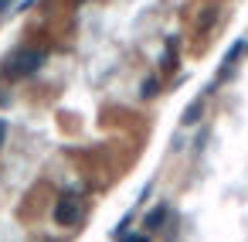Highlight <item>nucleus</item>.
Returning <instances> with one entry per match:
<instances>
[{
  "label": "nucleus",
  "instance_id": "1",
  "mask_svg": "<svg viewBox=\"0 0 248 242\" xmlns=\"http://www.w3.org/2000/svg\"><path fill=\"white\" fill-rule=\"evenodd\" d=\"M45 65V52L38 48H28V52H14L7 62H4V75L11 79H21V75H34L38 69Z\"/></svg>",
  "mask_w": 248,
  "mask_h": 242
},
{
  "label": "nucleus",
  "instance_id": "2",
  "mask_svg": "<svg viewBox=\"0 0 248 242\" xmlns=\"http://www.w3.org/2000/svg\"><path fill=\"white\" fill-rule=\"evenodd\" d=\"M55 222H58V225H75V222H78L75 188H65V191H62V198L55 201Z\"/></svg>",
  "mask_w": 248,
  "mask_h": 242
},
{
  "label": "nucleus",
  "instance_id": "3",
  "mask_svg": "<svg viewBox=\"0 0 248 242\" xmlns=\"http://www.w3.org/2000/svg\"><path fill=\"white\" fill-rule=\"evenodd\" d=\"M167 215H170V208H167V205H153V208L146 211L143 225H146V228H160V225L167 222Z\"/></svg>",
  "mask_w": 248,
  "mask_h": 242
},
{
  "label": "nucleus",
  "instance_id": "4",
  "mask_svg": "<svg viewBox=\"0 0 248 242\" xmlns=\"http://www.w3.org/2000/svg\"><path fill=\"white\" fill-rule=\"evenodd\" d=\"M245 52H248V41H234V45L228 48V55H224V62H221V69H231V65H234V62H238V58L245 55Z\"/></svg>",
  "mask_w": 248,
  "mask_h": 242
},
{
  "label": "nucleus",
  "instance_id": "5",
  "mask_svg": "<svg viewBox=\"0 0 248 242\" xmlns=\"http://www.w3.org/2000/svg\"><path fill=\"white\" fill-rule=\"evenodd\" d=\"M201 113H204V106H201V103H190V106L184 109V116H180V126H194V123L201 120Z\"/></svg>",
  "mask_w": 248,
  "mask_h": 242
},
{
  "label": "nucleus",
  "instance_id": "6",
  "mask_svg": "<svg viewBox=\"0 0 248 242\" xmlns=\"http://www.w3.org/2000/svg\"><path fill=\"white\" fill-rule=\"evenodd\" d=\"M133 218H136V211H133V208H129V211H126V215H123V218H119V225H116V228H112V235H116V239H123V235H126V228H129V225H133Z\"/></svg>",
  "mask_w": 248,
  "mask_h": 242
},
{
  "label": "nucleus",
  "instance_id": "7",
  "mask_svg": "<svg viewBox=\"0 0 248 242\" xmlns=\"http://www.w3.org/2000/svg\"><path fill=\"white\" fill-rule=\"evenodd\" d=\"M119 242H150V235H146V232H129V235H123Z\"/></svg>",
  "mask_w": 248,
  "mask_h": 242
},
{
  "label": "nucleus",
  "instance_id": "8",
  "mask_svg": "<svg viewBox=\"0 0 248 242\" xmlns=\"http://www.w3.org/2000/svg\"><path fill=\"white\" fill-rule=\"evenodd\" d=\"M31 4H34V0H21V4H17V11L24 14V11H31Z\"/></svg>",
  "mask_w": 248,
  "mask_h": 242
},
{
  "label": "nucleus",
  "instance_id": "9",
  "mask_svg": "<svg viewBox=\"0 0 248 242\" xmlns=\"http://www.w3.org/2000/svg\"><path fill=\"white\" fill-rule=\"evenodd\" d=\"M4 133H7V120H0V143H4Z\"/></svg>",
  "mask_w": 248,
  "mask_h": 242
},
{
  "label": "nucleus",
  "instance_id": "10",
  "mask_svg": "<svg viewBox=\"0 0 248 242\" xmlns=\"http://www.w3.org/2000/svg\"><path fill=\"white\" fill-rule=\"evenodd\" d=\"M4 11H11V0H0V14H4Z\"/></svg>",
  "mask_w": 248,
  "mask_h": 242
}]
</instances>
